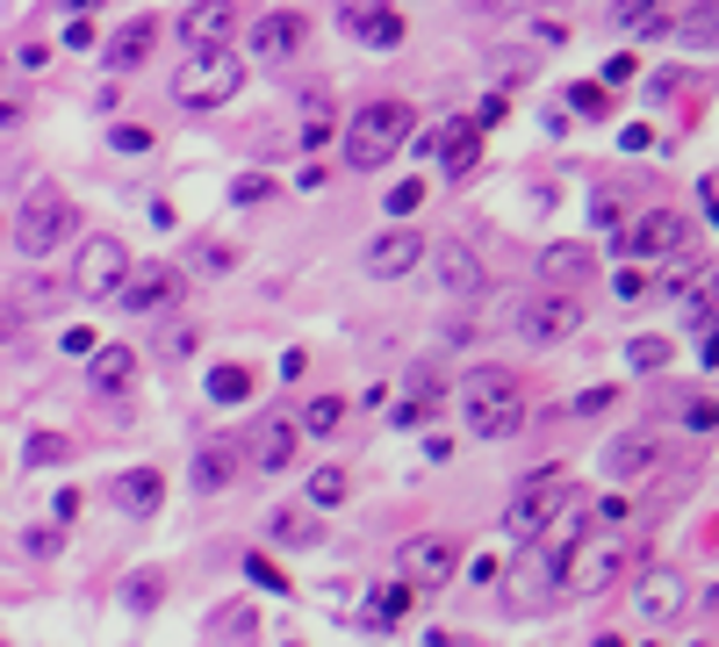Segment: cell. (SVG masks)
<instances>
[{
	"label": "cell",
	"mask_w": 719,
	"mask_h": 647,
	"mask_svg": "<svg viewBox=\"0 0 719 647\" xmlns=\"http://www.w3.org/2000/svg\"><path fill=\"white\" fill-rule=\"evenodd\" d=\"M244 80H252V66H244L238 43H209V51H188V66L173 72V101L180 108H231L244 94Z\"/></svg>",
	"instance_id": "6da1fadb"
},
{
	"label": "cell",
	"mask_w": 719,
	"mask_h": 647,
	"mask_svg": "<svg viewBox=\"0 0 719 647\" xmlns=\"http://www.w3.org/2000/svg\"><path fill=\"white\" fill-rule=\"evenodd\" d=\"M453 404H461V418L476 439H511L518 425H526V410H518V375L511 367H468L461 389H453Z\"/></svg>",
	"instance_id": "7a4b0ae2"
},
{
	"label": "cell",
	"mask_w": 719,
	"mask_h": 647,
	"mask_svg": "<svg viewBox=\"0 0 719 647\" xmlns=\"http://www.w3.org/2000/svg\"><path fill=\"white\" fill-rule=\"evenodd\" d=\"M410 108L403 101H367V108H353V116H346V166H353V173H375V166H389L396 151H403V137H410Z\"/></svg>",
	"instance_id": "3957f363"
},
{
	"label": "cell",
	"mask_w": 719,
	"mask_h": 647,
	"mask_svg": "<svg viewBox=\"0 0 719 647\" xmlns=\"http://www.w3.org/2000/svg\"><path fill=\"white\" fill-rule=\"evenodd\" d=\"M633 561H640V539L633 532H583L569 547V561H561V583H569L576 597H605Z\"/></svg>",
	"instance_id": "277c9868"
},
{
	"label": "cell",
	"mask_w": 719,
	"mask_h": 647,
	"mask_svg": "<svg viewBox=\"0 0 719 647\" xmlns=\"http://www.w3.org/2000/svg\"><path fill=\"white\" fill-rule=\"evenodd\" d=\"M583 324H590V310H583L576 288H547V296H526L511 310V331L526 338V346H561V338H576Z\"/></svg>",
	"instance_id": "5b68a950"
},
{
	"label": "cell",
	"mask_w": 719,
	"mask_h": 647,
	"mask_svg": "<svg viewBox=\"0 0 719 647\" xmlns=\"http://www.w3.org/2000/svg\"><path fill=\"white\" fill-rule=\"evenodd\" d=\"M72 230H80V209H72V195H58V188H29L22 216H14V245H22L29 259L58 252V238H72Z\"/></svg>",
	"instance_id": "8992f818"
},
{
	"label": "cell",
	"mask_w": 719,
	"mask_h": 647,
	"mask_svg": "<svg viewBox=\"0 0 719 647\" xmlns=\"http://www.w3.org/2000/svg\"><path fill=\"white\" fill-rule=\"evenodd\" d=\"M122 273H130V245H122L116 230H94V238H80V259H72V288H80L87 302H109Z\"/></svg>",
	"instance_id": "52a82bcc"
},
{
	"label": "cell",
	"mask_w": 719,
	"mask_h": 647,
	"mask_svg": "<svg viewBox=\"0 0 719 647\" xmlns=\"http://www.w3.org/2000/svg\"><path fill=\"white\" fill-rule=\"evenodd\" d=\"M425 252H432V238H425L418 223H403V216H396V223L381 230V238H367L360 267L375 273V281H403L410 267H425Z\"/></svg>",
	"instance_id": "ba28073f"
},
{
	"label": "cell",
	"mask_w": 719,
	"mask_h": 647,
	"mask_svg": "<svg viewBox=\"0 0 719 647\" xmlns=\"http://www.w3.org/2000/svg\"><path fill=\"white\" fill-rule=\"evenodd\" d=\"M683 238H691V223H683L677 209H640V216H626V230L611 238V252L619 259H662V252H677Z\"/></svg>",
	"instance_id": "9c48e42d"
},
{
	"label": "cell",
	"mask_w": 719,
	"mask_h": 647,
	"mask_svg": "<svg viewBox=\"0 0 719 647\" xmlns=\"http://www.w3.org/2000/svg\"><path fill=\"white\" fill-rule=\"evenodd\" d=\"M453 568H461V539L453 532H418L396 547V576L418 583V590H432V583H447Z\"/></svg>",
	"instance_id": "30bf717a"
},
{
	"label": "cell",
	"mask_w": 719,
	"mask_h": 647,
	"mask_svg": "<svg viewBox=\"0 0 719 647\" xmlns=\"http://www.w3.org/2000/svg\"><path fill=\"white\" fill-rule=\"evenodd\" d=\"M561 497H569V475H555V468H547V475H532V482L518 489L511 504H503V532H511L518 547H526V539L547 526V511H555Z\"/></svg>",
	"instance_id": "8fae6325"
},
{
	"label": "cell",
	"mask_w": 719,
	"mask_h": 647,
	"mask_svg": "<svg viewBox=\"0 0 719 647\" xmlns=\"http://www.w3.org/2000/svg\"><path fill=\"white\" fill-rule=\"evenodd\" d=\"M683 605H691V576H683V568H648V576L633 583V619L640 626H669Z\"/></svg>",
	"instance_id": "7c38bea8"
},
{
	"label": "cell",
	"mask_w": 719,
	"mask_h": 647,
	"mask_svg": "<svg viewBox=\"0 0 719 647\" xmlns=\"http://www.w3.org/2000/svg\"><path fill=\"white\" fill-rule=\"evenodd\" d=\"M173 296H180V273L166 267V259H151V267H130V273H122L109 302H122V310H137V317H144V310H166Z\"/></svg>",
	"instance_id": "4fadbf2b"
},
{
	"label": "cell",
	"mask_w": 719,
	"mask_h": 647,
	"mask_svg": "<svg viewBox=\"0 0 719 647\" xmlns=\"http://www.w3.org/2000/svg\"><path fill=\"white\" fill-rule=\"evenodd\" d=\"M339 29H353L375 51H396L403 43V8H389V0H339Z\"/></svg>",
	"instance_id": "5bb4252c"
},
{
	"label": "cell",
	"mask_w": 719,
	"mask_h": 647,
	"mask_svg": "<svg viewBox=\"0 0 719 647\" xmlns=\"http://www.w3.org/2000/svg\"><path fill=\"white\" fill-rule=\"evenodd\" d=\"M302 454V425L296 418H267L252 431V446H244V460H252V475H288Z\"/></svg>",
	"instance_id": "9a60e30c"
},
{
	"label": "cell",
	"mask_w": 719,
	"mask_h": 647,
	"mask_svg": "<svg viewBox=\"0 0 719 647\" xmlns=\"http://www.w3.org/2000/svg\"><path fill=\"white\" fill-rule=\"evenodd\" d=\"M180 43H188V51L238 43V8H231V0H194V8L180 14Z\"/></svg>",
	"instance_id": "2e32d148"
},
{
	"label": "cell",
	"mask_w": 719,
	"mask_h": 647,
	"mask_svg": "<svg viewBox=\"0 0 719 647\" xmlns=\"http://www.w3.org/2000/svg\"><path fill=\"white\" fill-rule=\"evenodd\" d=\"M540 281L583 296V288L598 281V252H590V245H540Z\"/></svg>",
	"instance_id": "e0dca14e"
},
{
	"label": "cell",
	"mask_w": 719,
	"mask_h": 647,
	"mask_svg": "<svg viewBox=\"0 0 719 647\" xmlns=\"http://www.w3.org/2000/svg\"><path fill=\"white\" fill-rule=\"evenodd\" d=\"M662 468V446H655V431H619V439L605 446V475L611 482H640V475Z\"/></svg>",
	"instance_id": "ac0fdd59"
},
{
	"label": "cell",
	"mask_w": 719,
	"mask_h": 647,
	"mask_svg": "<svg viewBox=\"0 0 719 647\" xmlns=\"http://www.w3.org/2000/svg\"><path fill=\"white\" fill-rule=\"evenodd\" d=\"M296 51H302V14L273 8V14H259V22H252V58H259V66H281V58H296Z\"/></svg>",
	"instance_id": "d6986e66"
},
{
	"label": "cell",
	"mask_w": 719,
	"mask_h": 647,
	"mask_svg": "<svg viewBox=\"0 0 719 647\" xmlns=\"http://www.w3.org/2000/svg\"><path fill=\"white\" fill-rule=\"evenodd\" d=\"M425 259H432V267H439V288H447V296H482V288H489V273H482V259L476 252H468V245H439V252H425Z\"/></svg>",
	"instance_id": "ffe728a7"
},
{
	"label": "cell",
	"mask_w": 719,
	"mask_h": 647,
	"mask_svg": "<svg viewBox=\"0 0 719 647\" xmlns=\"http://www.w3.org/2000/svg\"><path fill=\"white\" fill-rule=\"evenodd\" d=\"M151 43H159V22H151V14H130V22H122L116 37L101 43V58H109L116 72H137V66L151 58Z\"/></svg>",
	"instance_id": "44dd1931"
},
{
	"label": "cell",
	"mask_w": 719,
	"mask_h": 647,
	"mask_svg": "<svg viewBox=\"0 0 719 647\" xmlns=\"http://www.w3.org/2000/svg\"><path fill=\"white\" fill-rule=\"evenodd\" d=\"M116 504H122L130 518H151V511L166 504V475H159V468H122V475H116Z\"/></svg>",
	"instance_id": "7402d4cb"
},
{
	"label": "cell",
	"mask_w": 719,
	"mask_h": 647,
	"mask_svg": "<svg viewBox=\"0 0 719 647\" xmlns=\"http://www.w3.org/2000/svg\"><path fill=\"white\" fill-rule=\"evenodd\" d=\"M267 539L273 547H324V518L302 504H281V511H267Z\"/></svg>",
	"instance_id": "603a6c76"
},
{
	"label": "cell",
	"mask_w": 719,
	"mask_h": 647,
	"mask_svg": "<svg viewBox=\"0 0 719 647\" xmlns=\"http://www.w3.org/2000/svg\"><path fill=\"white\" fill-rule=\"evenodd\" d=\"M238 468H244V446H231V439H209L202 454H194V489H202V497H217V489L231 482Z\"/></svg>",
	"instance_id": "cb8c5ba5"
},
{
	"label": "cell",
	"mask_w": 719,
	"mask_h": 647,
	"mask_svg": "<svg viewBox=\"0 0 719 647\" xmlns=\"http://www.w3.org/2000/svg\"><path fill=\"white\" fill-rule=\"evenodd\" d=\"M87 375H94L101 396H122L137 381V352L130 346H94V352H87Z\"/></svg>",
	"instance_id": "d4e9b609"
},
{
	"label": "cell",
	"mask_w": 719,
	"mask_h": 647,
	"mask_svg": "<svg viewBox=\"0 0 719 647\" xmlns=\"http://www.w3.org/2000/svg\"><path fill=\"white\" fill-rule=\"evenodd\" d=\"M611 22H619L626 37H662V29H669V8H662V0H619V8H611Z\"/></svg>",
	"instance_id": "484cf974"
},
{
	"label": "cell",
	"mask_w": 719,
	"mask_h": 647,
	"mask_svg": "<svg viewBox=\"0 0 719 647\" xmlns=\"http://www.w3.org/2000/svg\"><path fill=\"white\" fill-rule=\"evenodd\" d=\"M669 29H677L691 51H712V37H719V14H712V0H698L691 14H669Z\"/></svg>",
	"instance_id": "4316f807"
},
{
	"label": "cell",
	"mask_w": 719,
	"mask_h": 647,
	"mask_svg": "<svg viewBox=\"0 0 719 647\" xmlns=\"http://www.w3.org/2000/svg\"><path fill=\"white\" fill-rule=\"evenodd\" d=\"M432 404H439V396H432V375H410V389H403V404H396V410H389V418H396V425H403V431H418L425 418H432Z\"/></svg>",
	"instance_id": "83f0119b"
},
{
	"label": "cell",
	"mask_w": 719,
	"mask_h": 647,
	"mask_svg": "<svg viewBox=\"0 0 719 647\" xmlns=\"http://www.w3.org/2000/svg\"><path fill=\"white\" fill-rule=\"evenodd\" d=\"M202 634H209V640H223V634L252 640V634H259V611H252V605H217V611L202 619Z\"/></svg>",
	"instance_id": "f1b7e54d"
},
{
	"label": "cell",
	"mask_w": 719,
	"mask_h": 647,
	"mask_svg": "<svg viewBox=\"0 0 719 647\" xmlns=\"http://www.w3.org/2000/svg\"><path fill=\"white\" fill-rule=\"evenodd\" d=\"M66 460H72V439H66V431H29L22 468H66Z\"/></svg>",
	"instance_id": "f546056e"
},
{
	"label": "cell",
	"mask_w": 719,
	"mask_h": 647,
	"mask_svg": "<svg viewBox=\"0 0 719 647\" xmlns=\"http://www.w3.org/2000/svg\"><path fill=\"white\" fill-rule=\"evenodd\" d=\"M296 425H302V431H317V439H331V431L346 425V396H310Z\"/></svg>",
	"instance_id": "4dcf8cb0"
},
{
	"label": "cell",
	"mask_w": 719,
	"mask_h": 647,
	"mask_svg": "<svg viewBox=\"0 0 719 647\" xmlns=\"http://www.w3.org/2000/svg\"><path fill=\"white\" fill-rule=\"evenodd\" d=\"M302 145H310V151L331 145V101H324V87H310V101H302Z\"/></svg>",
	"instance_id": "1f68e13d"
},
{
	"label": "cell",
	"mask_w": 719,
	"mask_h": 647,
	"mask_svg": "<svg viewBox=\"0 0 719 647\" xmlns=\"http://www.w3.org/2000/svg\"><path fill=\"white\" fill-rule=\"evenodd\" d=\"M626 360H633V375H662L669 367V338H626Z\"/></svg>",
	"instance_id": "d6a6232c"
},
{
	"label": "cell",
	"mask_w": 719,
	"mask_h": 647,
	"mask_svg": "<svg viewBox=\"0 0 719 647\" xmlns=\"http://www.w3.org/2000/svg\"><path fill=\"white\" fill-rule=\"evenodd\" d=\"M346 489H353V475H346V468H317V475H310V504H317V511L346 504Z\"/></svg>",
	"instance_id": "836d02e7"
},
{
	"label": "cell",
	"mask_w": 719,
	"mask_h": 647,
	"mask_svg": "<svg viewBox=\"0 0 719 647\" xmlns=\"http://www.w3.org/2000/svg\"><path fill=\"white\" fill-rule=\"evenodd\" d=\"M244 396H252V375H244V367H217V375H209V404H244Z\"/></svg>",
	"instance_id": "e575fe53"
},
{
	"label": "cell",
	"mask_w": 719,
	"mask_h": 647,
	"mask_svg": "<svg viewBox=\"0 0 719 647\" xmlns=\"http://www.w3.org/2000/svg\"><path fill=\"white\" fill-rule=\"evenodd\" d=\"M58 302H66V296H58L51 281H22V288H14V310H22V317H43V310H58Z\"/></svg>",
	"instance_id": "d590c367"
},
{
	"label": "cell",
	"mask_w": 719,
	"mask_h": 647,
	"mask_svg": "<svg viewBox=\"0 0 719 647\" xmlns=\"http://www.w3.org/2000/svg\"><path fill=\"white\" fill-rule=\"evenodd\" d=\"M244 576H252V583H259V590H273V597H288V576H281V568H273V561H267V554H244Z\"/></svg>",
	"instance_id": "8d00e7d4"
},
{
	"label": "cell",
	"mask_w": 719,
	"mask_h": 647,
	"mask_svg": "<svg viewBox=\"0 0 719 647\" xmlns=\"http://www.w3.org/2000/svg\"><path fill=\"white\" fill-rule=\"evenodd\" d=\"M476 151H482V145H476V130H461V137H447V173H453V180H461V173H468V166H476Z\"/></svg>",
	"instance_id": "74e56055"
},
{
	"label": "cell",
	"mask_w": 719,
	"mask_h": 647,
	"mask_svg": "<svg viewBox=\"0 0 719 647\" xmlns=\"http://www.w3.org/2000/svg\"><path fill=\"white\" fill-rule=\"evenodd\" d=\"M159 568H144V576H130V611H159Z\"/></svg>",
	"instance_id": "f35d334b"
},
{
	"label": "cell",
	"mask_w": 719,
	"mask_h": 647,
	"mask_svg": "<svg viewBox=\"0 0 719 647\" xmlns=\"http://www.w3.org/2000/svg\"><path fill=\"white\" fill-rule=\"evenodd\" d=\"M109 145H116V151H151V130H137V122H116Z\"/></svg>",
	"instance_id": "ab89813d"
},
{
	"label": "cell",
	"mask_w": 719,
	"mask_h": 647,
	"mask_svg": "<svg viewBox=\"0 0 719 647\" xmlns=\"http://www.w3.org/2000/svg\"><path fill=\"white\" fill-rule=\"evenodd\" d=\"M590 216H598V223H619V216H626V195L598 188V195H590Z\"/></svg>",
	"instance_id": "60d3db41"
},
{
	"label": "cell",
	"mask_w": 719,
	"mask_h": 647,
	"mask_svg": "<svg viewBox=\"0 0 719 647\" xmlns=\"http://www.w3.org/2000/svg\"><path fill=\"white\" fill-rule=\"evenodd\" d=\"M633 72H640V58H633V51L605 58V87H626V80H633Z\"/></svg>",
	"instance_id": "b9f144b4"
},
{
	"label": "cell",
	"mask_w": 719,
	"mask_h": 647,
	"mask_svg": "<svg viewBox=\"0 0 719 647\" xmlns=\"http://www.w3.org/2000/svg\"><path fill=\"white\" fill-rule=\"evenodd\" d=\"M418 202H425V188H418V180H403V188H389V216H410Z\"/></svg>",
	"instance_id": "7bdbcfd3"
},
{
	"label": "cell",
	"mask_w": 719,
	"mask_h": 647,
	"mask_svg": "<svg viewBox=\"0 0 719 647\" xmlns=\"http://www.w3.org/2000/svg\"><path fill=\"white\" fill-rule=\"evenodd\" d=\"M188 346H194V331H188V324H180V331H166L159 360H166V367H173V360H188Z\"/></svg>",
	"instance_id": "ee69618b"
},
{
	"label": "cell",
	"mask_w": 719,
	"mask_h": 647,
	"mask_svg": "<svg viewBox=\"0 0 719 647\" xmlns=\"http://www.w3.org/2000/svg\"><path fill=\"white\" fill-rule=\"evenodd\" d=\"M569 410H576V418H598V410H611V389H583Z\"/></svg>",
	"instance_id": "f6af8a7d"
},
{
	"label": "cell",
	"mask_w": 719,
	"mask_h": 647,
	"mask_svg": "<svg viewBox=\"0 0 719 647\" xmlns=\"http://www.w3.org/2000/svg\"><path fill=\"white\" fill-rule=\"evenodd\" d=\"M677 418H683V425H691V431H712V396H698V404H683V410H677Z\"/></svg>",
	"instance_id": "bcb514c9"
},
{
	"label": "cell",
	"mask_w": 719,
	"mask_h": 647,
	"mask_svg": "<svg viewBox=\"0 0 719 647\" xmlns=\"http://www.w3.org/2000/svg\"><path fill=\"white\" fill-rule=\"evenodd\" d=\"M569 108H583V116H598V108H605V87H569Z\"/></svg>",
	"instance_id": "7dc6e473"
},
{
	"label": "cell",
	"mask_w": 719,
	"mask_h": 647,
	"mask_svg": "<svg viewBox=\"0 0 719 647\" xmlns=\"http://www.w3.org/2000/svg\"><path fill=\"white\" fill-rule=\"evenodd\" d=\"M22 547H29V554H58V532H51V526H29Z\"/></svg>",
	"instance_id": "c3c4849f"
},
{
	"label": "cell",
	"mask_w": 719,
	"mask_h": 647,
	"mask_svg": "<svg viewBox=\"0 0 719 647\" xmlns=\"http://www.w3.org/2000/svg\"><path fill=\"white\" fill-rule=\"evenodd\" d=\"M619 302H648V281H640V273H619Z\"/></svg>",
	"instance_id": "681fc988"
},
{
	"label": "cell",
	"mask_w": 719,
	"mask_h": 647,
	"mask_svg": "<svg viewBox=\"0 0 719 647\" xmlns=\"http://www.w3.org/2000/svg\"><path fill=\"white\" fill-rule=\"evenodd\" d=\"M14 331H22V310H0V346H8Z\"/></svg>",
	"instance_id": "f907efd6"
},
{
	"label": "cell",
	"mask_w": 719,
	"mask_h": 647,
	"mask_svg": "<svg viewBox=\"0 0 719 647\" xmlns=\"http://www.w3.org/2000/svg\"><path fill=\"white\" fill-rule=\"evenodd\" d=\"M14 116H22V101H14V94H8V101H0V130H8V122H14Z\"/></svg>",
	"instance_id": "816d5d0a"
},
{
	"label": "cell",
	"mask_w": 719,
	"mask_h": 647,
	"mask_svg": "<svg viewBox=\"0 0 719 647\" xmlns=\"http://www.w3.org/2000/svg\"><path fill=\"white\" fill-rule=\"evenodd\" d=\"M51 8H72V14H87V8H101V0H51Z\"/></svg>",
	"instance_id": "f5cc1de1"
}]
</instances>
